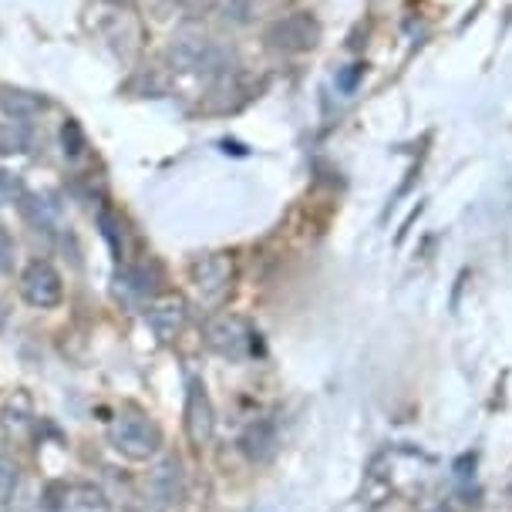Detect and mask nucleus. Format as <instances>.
<instances>
[{
  "label": "nucleus",
  "instance_id": "obj_22",
  "mask_svg": "<svg viewBox=\"0 0 512 512\" xmlns=\"http://www.w3.org/2000/svg\"><path fill=\"white\" fill-rule=\"evenodd\" d=\"M11 270H14V236L0 223V273H11Z\"/></svg>",
  "mask_w": 512,
  "mask_h": 512
},
{
  "label": "nucleus",
  "instance_id": "obj_5",
  "mask_svg": "<svg viewBox=\"0 0 512 512\" xmlns=\"http://www.w3.org/2000/svg\"><path fill=\"white\" fill-rule=\"evenodd\" d=\"M186 499V482H182L179 459H162L145 479L142 512H179Z\"/></svg>",
  "mask_w": 512,
  "mask_h": 512
},
{
  "label": "nucleus",
  "instance_id": "obj_18",
  "mask_svg": "<svg viewBox=\"0 0 512 512\" xmlns=\"http://www.w3.org/2000/svg\"><path fill=\"white\" fill-rule=\"evenodd\" d=\"M88 149V139H85V128H81L78 118H64V125H61V152H64V159H81Z\"/></svg>",
  "mask_w": 512,
  "mask_h": 512
},
{
  "label": "nucleus",
  "instance_id": "obj_2",
  "mask_svg": "<svg viewBox=\"0 0 512 512\" xmlns=\"http://www.w3.org/2000/svg\"><path fill=\"white\" fill-rule=\"evenodd\" d=\"M108 445L128 462H152L162 452V432L142 411H122L108 428Z\"/></svg>",
  "mask_w": 512,
  "mask_h": 512
},
{
  "label": "nucleus",
  "instance_id": "obj_17",
  "mask_svg": "<svg viewBox=\"0 0 512 512\" xmlns=\"http://www.w3.org/2000/svg\"><path fill=\"white\" fill-rule=\"evenodd\" d=\"M31 145V132H27V122H0V155H14V152H27Z\"/></svg>",
  "mask_w": 512,
  "mask_h": 512
},
{
  "label": "nucleus",
  "instance_id": "obj_21",
  "mask_svg": "<svg viewBox=\"0 0 512 512\" xmlns=\"http://www.w3.org/2000/svg\"><path fill=\"white\" fill-rule=\"evenodd\" d=\"M24 192H27V189H24V182L17 179L14 172H0V196L11 199V203H14V199H17V203H21Z\"/></svg>",
  "mask_w": 512,
  "mask_h": 512
},
{
  "label": "nucleus",
  "instance_id": "obj_8",
  "mask_svg": "<svg viewBox=\"0 0 512 512\" xmlns=\"http://www.w3.org/2000/svg\"><path fill=\"white\" fill-rule=\"evenodd\" d=\"M182 425L192 448H206L216 435V408L209 401V391L203 381L192 378L186 388V408H182Z\"/></svg>",
  "mask_w": 512,
  "mask_h": 512
},
{
  "label": "nucleus",
  "instance_id": "obj_15",
  "mask_svg": "<svg viewBox=\"0 0 512 512\" xmlns=\"http://www.w3.org/2000/svg\"><path fill=\"white\" fill-rule=\"evenodd\" d=\"M122 283L132 290L139 300H149L159 294V283H162V270L155 263H135V267H125L122 270Z\"/></svg>",
  "mask_w": 512,
  "mask_h": 512
},
{
  "label": "nucleus",
  "instance_id": "obj_6",
  "mask_svg": "<svg viewBox=\"0 0 512 512\" xmlns=\"http://www.w3.org/2000/svg\"><path fill=\"white\" fill-rule=\"evenodd\" d=\"M95 31L102 34L105 44H112L115 54H122V58H132V54L142 48V24L135 21L132 11H125V7H118V4L98 7Z\"/></svg>",
  "mask_w": 512,
  "mask_h": 512
},
{
  "label": "nucleus",
  "instance_id": "obj_16",
  "mask_svg": "<svg viewBox=\"0 0 512 512\" xmlns=\"http://www.w3.org/2000/svg\"><path fill=\"white\" fill-rule=\"evenodd\" d=\"M213 14H219V21H226L233 27H243V24H250L256 17V0H216Z\"/></svg>",
  "mask_w": 512,
  "mask_h": 512
},
{
  "label": "nucleus",
  "instance_id": "obj_14",
  "mask_svg": "<svg viewBox=\"0 0 512 512\" xmlns=\"http://www.w3.org/2000/svg\"><path fill=\"white\" fill-rule=\"evenodd\" d=\"M48 102H44L41 95H34V91H21V88H0V112L7 118H14V122H27V118H34L38 112H44Z\"/></svg>",
  "mask_w": 512,
  "mask_h": 512
},
{
  "label": "nucleus",
  "instance_id": "obj_26",
  "mask_svg": "<svg viewBox=\"0 0 512 512\" xmlns=\"http://www.w3.org/2000/svg\"><path fill=\"white\" fill-rule=\"evenodd\" d=\"M432 512H445V509H432Z\"/></svg>",
  "mask_w": 512,
  "mask_h": 512
},
{
  "label": "nucleus",
  "instance_id": "obj_11",
  "mask_svg": "<svg viewBox=\"0 0 512 512\" xmlns=\"http://www.w3.org/2000/svg\"><path fill=\"white\" fill-rule=\"evenodd\" d=\"M145 320H149L152 334L159 337L162 344L176 341V337L186 331L189 324V304L179 294H166V297H155L149 310H145Z\"/></svg>",
  "mask_w": 512,
  "mask_h": 512
},
{
  "label": "nucleus",
  "instance_id": "obj_25",
  "mask_svg": "<svg viewBox=\"0 0 512 512\" xmlns=\"http://www.w3.org/2000/svg\"><path fill=\"white\" fill-rule=\"evenodd\" d=\"M7 314H11V310H7V300H4V297H0V327H4V324H7Z\"/></svg>",
  "mask_w": 512,
  "mask_h": 512
},
{
  "label": "nucleus",
  "instance_id": "obj_20",
  "mask_svg": "<svg viewBox=\"0 0 512 512\" xmlns=\"http://www.w3.org/2000/svg\"><path fill=\"white\" fill-rule=\"evenodd\" d=\"M14 489H17V465L7 455H0V506L11 502Z\"/></svg>",
  "mask_w": 512,
  "mask_h": 512
},
{
  "label": "nucleus",
  "instance_id": "obj_1",
  "mask_svg": "<svg viewBox=\"0 0 512 512\" xmlns=\"http://www.w3.org/2000/svg\"><path fill=\"white\" fill-rule=\"evenodd\" d=\"M166 58L172 68L182 71V75L219 78V75H226V71H233V51L196 24H186L172 34Z\"/></svg>",
  "mask_w": 512,
  "mask_h": 512
},
{
  "label": "nucleus",
  "instance_id": "obj_27",
  "mask_svg": "<svg viewBox=\"0 0 512 512\" xmlns=\"http://www.w3.org/2000/svg\"><path fill=\"white\" fill-rule=\"evenodd\" d=\"M509 496H512V486H509Z\"/></svg>",
  "mask_w": 512,
  "mask_h": 512
},
{
  "label": "nucleus",
  "instance_id": "obj_7",
  "mask_svg": "<svg viewBox=\"0 0 512 512\" xmlns=\"http://www.w3.org/2000/svg\"><path fill=\"white\" fill-rule=\"evenodd\" d=\"M189 277H192V283H196L199 297H203L206 304H219V300H223L233 290V280H236L233 256L230 253H206V256H199V260L189 267Z\"/></svg>",
  "mask_w": 512,
  "mask_h": 512
},
{
  "label": "nucleus",
  "instance_id": "obj_23",
  "mask_svg": "<svg viewBox=\"0 0 512 512\" xmlns=\"http://www.w3.org/2000/svg\"><path fill=\"white\" fill-rule=\"evenodd\" d=\"M361 75H364V64H351V68L337 75V88H341V91H354V88H358Z\"/></svg>",
  "mask_w": 512,
  "mask_h": 512
},
{
  "label": "nucleus",
  "instance_id": "obj_19",
  "mask_svg": "<svg viewBox=\"0 0 512 512\" xmlns=\"http://www.w3.org/2000/svg\"><path fill=\"white\" fill-rule=\"evenodd\" d=\"M98 223H102V233H105L108 246H112L115 260H122V256H125V226H122V219H118L112 209H102V213H98Z\"/></svg>",
  "mask_w": 512,
  "mask_h": 512
},
{
  "label": "nucleus",
  "instance_id": "obj_12",
  "mask_svg": "<svg viewBox=\"0 0 512 512\" xmlns=\"http://www.w3.org/2000/svg\"><path fill=\"white\" fill-rule=\"evenodd\" d=\"M51 512H112V506L95 482H68L51 499Z\"/></svg>",
  "mask_w": 512,
  "mask_h": 512
},
{
  "label": "nucleus",
  "instance_id": "obj_9",
  "mask_svg": "<svg viewBox=\"0 0 512 512\" xmlns=\"http://www.w3.org/2000/svg\"><path fill=\"white\" fill-rule=\"evenodd\" d=\"M21 297L31 307L51 310L64 300V280L51 260H31L21 273Z\"/></svg>",
  "mask_w": 512,
  "mask_h": 512
},
{
  "label": "nucleus",
  "instance_id": "obj_10",
  "mask_svg": "<svg viewBox=\"0 0 512 512\" xmlns=\"http://www.w3.org/2000/svg\"><path fill=\"white\" fill-rule=\"evenodd\" d=\"M253 95H256V85L250 81V75L233 68L213 81V88H209V95H206V112H213V115L240 112L243 105L253 102Z\"/></svg>",
  "mask_w": 512,
  "mask_h": 512
},
{
  "label": "nucleus",
  "instance_id": "obj_13",
  "mask_svg": "<svg viewBox=\"0 0 512 512\" xmlns=\"http://www.w3.org/2000/svg\"><path fill=\"white\" fill-rule=\"evenodd\" d=\"M277 445H280L277 428H273L270 422H253V425L243 432V438H240L243 455H246L250 462H256V465L270 462L273 455H277Z\"/></svg>",
  "mask_w": 512,
  "mask_h": 512
},
{
  "label": "nucleus",
  "instance_id": "obj_3",
  "mask_svg": "<svg viewBox=\"0 0 512 512\" xmlns=\"http://www.w3.org/2000/svg\"><path fill=\"white\" fill-rule=\"evenodd\" d=\"M206 344L226 361H246L260 351V334L236 314H216L206 320Z\"/></svg>",
  "mask_w": 512,
  "mask_h": 512
},
{
  "label": "nucleus",
  "instance_id": "obj_24",
  "mask_svg": "<svg viewBox=\"0 0 512 512\" xmlns=\"http://www.w3.org/2000/svg\"><path fill=\"white\" fill-rule=\"evenodd\" d=\"M472 469H475V455H462V459L455 462V479L465 482L472 475Z\"/></svg>",
  "mask_w": 512,
  "mask_h": 512
},
{
  "label": "nucleus",
  "instance_id": "obj_4",
  "mask_svg": "<svg viewBox=\"0 0 512 512\" xmlns=\"http://www.w3.org/2000/svg\"><path fill=\"white\" fill-rule=\"evenodd\" d=\"M263 41H267L270 51L304 54V51H314L317 48L320 24H317V17L307 14V11L283 14V17H277V21L267 24V31H263Z\"/></svg>",
  "mask_w": 512,
  "mask_h": 512
}]
</instances>
